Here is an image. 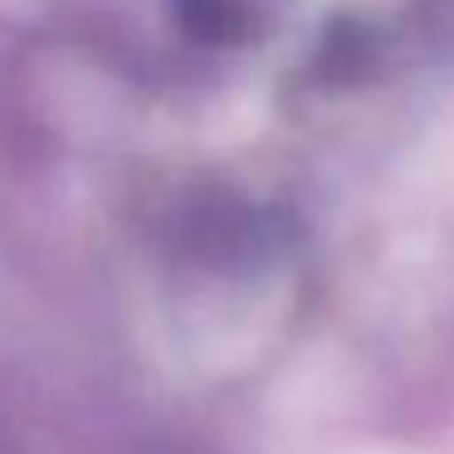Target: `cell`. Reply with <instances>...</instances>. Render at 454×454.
<instances>
[{"instance_id": "cell-1", "label": "cell", "mask_w": 454, "mask_h": 454, "mask_svg": "<svg viewBox=\"0 0 454 454\" xmlns=\"http://www.w3.org/2000/svg\"><path fill=\"white\" fill-rule=\"evenodd\" d=\"M176 15L191 35L215 40V44H235L249 25L245 0H176Z\"/></svg>"}]
</instances>
